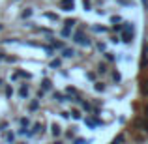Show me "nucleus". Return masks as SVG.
<instances>
[{"mask_svg":"<svg viewBox=\"0 0 148 144\" xmlns=\"http://www.w3.org/2000/svg\"><path fill=\"white\" fill-rule=\"evenodd\" d=\"M145 47V0H0V144H112Z\"/></svg>","mask_w":148,"mask_h":144,"instance_id":"1","label":"nucleus"}]
</instances>
